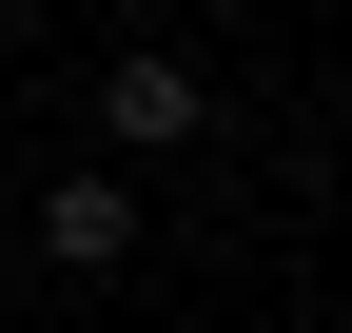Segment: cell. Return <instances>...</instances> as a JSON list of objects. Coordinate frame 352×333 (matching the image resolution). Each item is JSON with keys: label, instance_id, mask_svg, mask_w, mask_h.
Returning a JSON list of instances; mask_svg holds the SVG:
<instances>
[{"label": "cell", "instance_id": "obj_1", "mask_svg": "<svg viewBox=\"0 0 352 333\" xmlns=\"http://www.w3.org/2000/svg\"><path fill=\"white\" fill-rule=\"evenodd\" d=\"M196 118H215V78L176 59V39H138V59L98 78V138H138V157H176V138H196Z\"/></svg>", "mask_w": 352, "mask_h": 333}, {"label": "cell", "instance_id": "obj_2", "mask_svg": "<svg viewBox=\"0 0 352 333\" xmlns=\"http://www.w3.org/2000/svg\"><path fill=\"white\" fill-rule=\"evenodd\" d=\"M39 255H59V275H118V255H138V177H118V157H78V177L39 196Z\"/></svg>", "mask_w": 352, "mask_h": 333}, {"label": "cell", "instance_id": "obj_3", "mask_svg": "<svg viewBox=\"0 0 352 333\" xmlns=\"http://www.w3.org/2000/svg\"><path fill=\"white\" fill-rule=\"evenodd\" d=\"M0 20H20V0H0Z\"/></svg>", "mask_w": 352, "mask_h": 333}]
</instances>
